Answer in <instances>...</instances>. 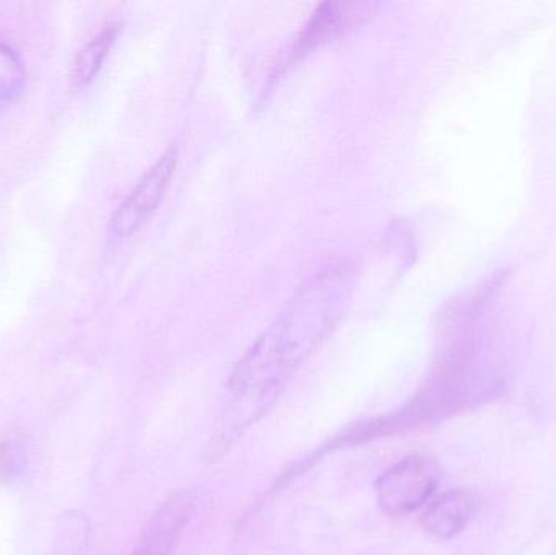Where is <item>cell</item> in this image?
I'll return each instance as SVG.
<instances>
[{
    "label": "cell",
    "instance_id": "52a82bcc",
    "mask_svg": "<svg viewBox=\"0 0 556 555\" xmlns=\"http://www.w3.org/2000/svg\"><path fill=\"white\" fill-rule=\"evenodd\" d=\"M119 31L121 26L116 25V23H111V25L104 26L94 38H91L90 41L81 48L77 59H75L74 67V78L77 85L84 87V85L93 81L98 72L103 67L111 48H113L114 42H116Z\"/></svg>",
    "mask_w": 556,
    "mask_h": 555
},
{
    "label": "cell",
    "instance_id": "6da1fadb",
    "mask_svg": "<svg viewBox=\"0 0 556 555\" xmlns=\"http://www.w3.org/2000/svg\"><path fill=\"white\" fill-rule=\"evenodd\" d=\"M353 286L352 264H329L300 287L276 321L251 345L231 378V401L217 437L222 449H228L274 406L294 370L339 325Z\"/></svg>",
    "mask_w": 556,
    "mask_h": 555
},
{
    "label": "cell",
    "instance_id": "7a4b0ae2",
    "mask_svg": "<svg viewBox=\"0 0 556 555\" xmlns=\"http://www.w3.org/2000/svg\"><path fill=\"white\" fill-rule=\"evenodd\" d=\"M440 469L425 455H412L392 466L378 481V501L388 515H408L424 507L437 491Z\"/></svg>",
    "mask_w": 556,
    "mask_h": 555
},
{
    "label": "cell",
    "instance_id": "ba28073f",
    "mask_svg": "<svg viewBox=\"0 0 556 555\" xmlns=\"http://www.w3.org/2000/svg\"><path fill=\"white\" fill-rule=\"evenodd\" d=\"M25 84L22 59L0 39V113L15 103Z\"/></svg>",
    "mask_w": 556,
    "mask_h": 555
},
{
    "label": "cell",
    "instance_id": "5b68a950",
    "mask_svg": "<svg viewBox=\"0 0 556 555\" xmlns=\"http://www.w3.org/2000/svg\"><path fill=\"white\" fill-rule=\"evenodd\" d=\"M195 502L191 492L172 495L153 515L132 555H172L182 530L194 514Z\"/></svg>",
    "mask_w": 556,
    "mask_h": 555
},
{
    "label": "cell",
    "instance_id": "277c9868",
    "mask_svg": "<svg viewBox=\"0 0 556 555\" xmlns=\"http://www.w3.org/2000/svg\"><path fill=\"white\" fill-rule=\"evenodd\" d=\"M375 2H324L314 10L300 36V48L309 49L326 45L352 31L375 15Z\"/></svg>",
    "mask_w": 556,
    "mask_h": 555
},
{
    "label": "cell",
    "instance_id": "8992f818",
    "mask_svg": "<svg viewBox=\"0 0 556 555\" xmlns=\"http://www.w3.org/2000/svg\"><path fill=\"white\" fill-rule=\"evenodd\" d=\"M479 508V495L464 489H453L431 502L421 518V524L431 537L451 540L467 527Z\"/></svg>",
    "mask_w": 556,
    "mask_h": 555
},
{
    "label": "cell",
    "instance_id": "3957f363",
    "mask_svg": "<svg viewBox=\"0 0 556 555\" xmlns=\"http://www.w3.org/2000/svg\"><path fill=\"white\" fill-rule=\"evenodd\" d=\"M178 152L169 149L146 175L142 176L130 194L121 202L110 220V231L114 237L126 238L136 234L152 217L169 188L175 175Z\"/></svg>",
    "mask_w": 556,
    "mask_h": 555
},
{
    "label": "cell",
    "instance_id": "30bf717a",
    "mask_svg": "<svg viewBox=\"0 0 556 555\" xmlns=\"http://www.w3.org/2000/svg\"><path fill=\"white\" fill-rule=\"evenodd\" d=\"M20 466V456L13 443H0V481L12 478Z\"/></svg>",
    "mask_w": 556,
    "mask_h": 555
},
{
    "label": "cell",
    "instance_id": "9c48e42d",
    "mask_svg": "<svg viewBox=\"0 0 556 555\" xmlns=\"http://www.w3.org/2000/svg\"><path fill=\"white\" fill-rule=\"evenodd\" d=\"M88 540L87 518L81 514H67L55 534V543L49 555H81Z\"/></svg>",
    "mask_w": 556,
    "mask_h": 555
}]
</instances>
